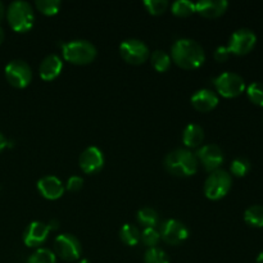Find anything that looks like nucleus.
<instances>
[{
    "mask_svg": "<svg viewBox=\"0 0 263 263\" xmlns=\"http://www.w3.org/2000/svg\"><path fill=\"white\" fill-rule=\"evenodd\" d=\"M172 61L184 69H197L204 63L205 54L199 43L192 39H179L171 48Z\"/></svg>",
    "mask_w": 263,
    "mask_h": 263,
    "instance_id": "nucleus-1",
    "label": "nucleus"
},
{
    "mask_svg": "<svg viewBox=\"0 0 263 263\" xmlns=\"http://www.w3.org/2000/svg\"><path fill=\"white\" fill-rule=\"evenodd\" d=\"M198 162L195 154L189 149H175L164 158V167L171 175L177 177H189L197 174Z\"/></svg>",
    "mask_w": 263,
    "mask_h": 263,
    "instance_id": "nucleus-2",
    "label": "nucleus"
},
{
    "mask_svg": "<svg viewBox=\"0 0 263 263\" xmlns=\"http://www.w3.org/2000/svg\"><path fill=\"white\" fill-rule=\"evenodd\" d=\"M7 20L15 32H27L33 27L35 13L30 3L17 0L10 3L7 9Z\"/></svg>",
    "mask_w": 263,
    "mask_h": 263,
    "instance_id": "nucleus-3",
    "label": "nucleus"
},
{
    "mask_svg": "<svg viewBox=\"0 0 263 263\" xmlns=\"http://www.w3.org/2000/svg\"><path fill=\"white\" fill-rule=\"evenodd\" d=\"M62 54L69 63L85 66L97 58V48L87 40H73L62 45Z\"/></svg>",
    "mask_w": 263,
    "mask_h": 263,
    "instance_id": "nucleus-4",
    "label": "nucleus"
},
{
    "mask_svg": "<svg viewBox=\"0 0 263 263\" xmlns=\"http://www.w3.org/2000/svg\"><path fill=\"white\" fill-rule=\"evenodd\" d=\"M233 179L225 170H216L211 172L204 182V194L211 200H220L230 192Z\"/></svg>",
    "mask_w": 263,
    "mask_h": 263,
    "instance_id": "nucleus-5",
    "label": "nucleus"
},
{
    "mask_svg": "<svg viewBox=\"0 0 263 263\" xmlns=\"http://www.w3.org/2000/svg\"><path fill=\"white\" fill-rule=\"evenodd\" d=\"M216 90L223 98H236L246 90V81L234 72H223L213 80Z\"/></svg>",
    "mask_w": 263,
    "mask_h": 263,
    "instance_id": "nucleus-6",
    "label": "nucleus"
},
{
    "mask_svg": "<svg viewBox=\"0 0 263 263\" xmlns=\"http://www.w3.org/2000/svg\"><path fill=\"white\" fill-rule=\"evenodd\" d=\"M5 79L17 89H25L32 80V69L22 59H14L5 66Z\"/></svg>",
    "mask_w": 263,
    "mask_h": 263,
    "instance_id": "nucleus-7",
    "label": "nucleus"
},
{
    "mask_svg": "<svg viewBox=\"0 0 263 263\" xmlns=\"http://www.w3.org/2000/svg\"><path fill=\"white\" fill-rule=\"evenodd\" d=\"M120 55L130 64H143L149 58V48L145 43L138 39H127L120 45Z\"/></svg>",
    "mask_w": 263,
    "mask_h": 263,
    "instance_id": "nucleus-8",
    "label": "nucleus"
},
{
    "mask_svg": "<svg viewBox=\"0 0 263 263\" xmlns=\"http://www.w3.org/2000/svg\"><path fill=\"white\" fill-rule=\"evenodd\" d=\"M54 251L64 261H76L81 256V243L72 234H61L54 240Z\"/></svg>",
    "mask_w": 263,
    "mask_h": 263,
    "instance_id": "nucleus-9",
    "label": "nucleus"
},
{
    "mask_svg": "<svg viewBox=\"0 0 263 263\" xmlns=\"http://www.w3.org/2000/svg\"><path fill=\"white\" fill-rule=\"evenodd\" d=\"M257 43V36L248 28H240L231 35L228 49L235 55H246L253 50Z\"/></svg>",
    "mask_w": 263,
    "mask_h": 263,
    "instance_id": "nucleus-10",
    "label": "nucleus"
},
{
    "mask_svg": "<svg viewBox=\"0 0 263 263\" xmlns=\"http://www.w3.org/2000/svg\"><path fill=\"white\" fill-rule=\"evenodd\" d=\"M161 239H163L167 244L171 246H179L184 243L189 236V230L182 222L177 220H167L162 222L159 228Z\"/></svg>",
    "mask_w": 263,
    "mask_h": 263,
    "instance_id": "nucleus-11",
    "label": "nucleus"
},
{
    "mask_svg": "<svg viewBox=\"0 0 263 263\" xmlns=\"http://www.w3.org/2000/svg\"><path fill=\"white\" fill-rule=\"evenodd\" d=\"M198 162L203 164L207 171L213 172L216 170H220V166L223 163V152L216 144H208V145L202 146L195 154Z\"/></svg>",
    "mask_w": 263,
    "mask_h": 263,
    "instance_id": "nucleus-12",
    "label": "nucleus"
},
{
    "mask_svg": "<svg viewBox=\"0 0 263 263\" xmlns=\"http://www.w3.org/2000/svg\"><path fill=\"white\" fill-rule=\"evenodd\" d=\"M80 168L87 175H94L99 172L104 166L103 152L97 146H89L80 156Z\"/></svg>",
    "mask_w": 263,
    "mask_h": 263,
    "instance_id": "nucleus-13",
    "label": "nucleus"
},
{
    "mask_svg": "<svg viewBox=\"0 0 263 263\" xmlns=\"http://www.w3.org/2000/svg\"><path fill=\"white\" fill-rule=\"evenodd\" d=\"M49 230L48 225L41 221H33L26 228L25 234H23V241L27 247L35 248V247L43 246L48 239Z\"/></svg>",
    "mask_w": 263,
    "mask_h": 263,
    "instance_id": "nucleus-14",
    "label": "nucleus"
},
{
    "mask_svg": "<svg viewBox=\"0 0 263 263\" xmlns=\"http://www.w3.org/2000/svg\"><path fill=\"white\" fill-rule=\"evenodd\" d=\"M37 190L45 199L55 200L63 195L64 185L58 177L44 176L37 181Z\"/></svg>",
    "mask_w": 263,
    "mask_h": 263,
    "instance_id": "nucleus-15",
    "label": "nucleus"
},
{
    "mask_svg": "<svg viewBox=\"0 0 263 263\" xmlns=\"http://www.w3.org/2000/svg\"><path fill=\"white\" fill-rule=\"evenodd\" d=\"M192 105L199 112H210L215 109L218 104V97L215 91L210 89H200L190 99Z\"/></svg>",
    "mask_w": 263,
    "mask_h": 263,
    "instance_id": "nucleus-16",
    "label": "nucleus"
},
{
    "mask_svg": "<svg viewBox=\"0 0 263 263\" xmlns=\"http://www.w3.org/2000/svg\"><path fill=\"white\" fill-rule=\"evenodd\" d=\"M228 7L226 0H202L195 4V12L204 18H217L226 12Z\"/></svg>",
    "mask_w": 263,
    "mask_h": 263,
    "instance_id": "nucleus-17",
    "label": "nucleus"
},
{
    "mask_svg": "<svg viewBox=\"0 0 263 263\" xmlns=\"http://www.w3.org/2000/svg\"><path fill=\"white\" fill-rule=\"evenodd\" d=\"M62 68H63V62L59 58L57 54H50V55L45 57L40 64V72L41 79L45 81H53L57 77L61 74Z\"/></svg>",
    "mask_w": 263,
    "mask_h": 263,
    "instance_id": "nucleus-18",
    "label": "nucleus"
},
{
    "mask_svg": "<svg viewBox=\"0 0 263 263\" xmlns=\"http://www.w3.org/2000/svg\"><path fill=\"white\" fill-rule=\"evenodd\" d=\"M204 140V130L197 123H189L182 133V141L187 148H198Z\"/></svg>",
    "mask_w": 263,
    "mask_h": 263,
    "instance_id": "nucleus-19",
    "label": "nucleus"
},
{
    "mask_svg": "<svg viewBox=\"0 0 263 263\" xmlns=\"http://www.w3.org/2000/svg\"><path fill=\"white\" fill-rule=\"evenodd\" d=\"M140 236H141L140 230H139L136 226L130 225V223L123 225L120 230V238L126 246H130V247L138 246L139 241H140Z\"/></svg>",
    "mask_w": 263,
    "mask_h": 263,
    "instance_id": "nucleus-20",
    "label": "nucleus"
},
{
    "mask_svg": "<svg viewBox=\"0 0 263 263\" xmlns=\"http://www.w3.org/2000/svg\"><path fill=\"white\" fill-rule=\"evenodd\" d=\"M136 217H138V222L140 223V225H143L144 229L156 228L159 223V215L156 210H153V208H141V210H139Z\"/></svg>",
    "mask_w": 263,
    "mask_h": 263,
    "instance_id": "nucleus-21",
    "label": "nucleus"
},
{
    "mask_svg": "<svg viewBox=\"0 0 263 263\" xmlns=\"http://www.w3.org/2000/svg\"><path fill=\"white\" fill-rule=\"evenodd\" d=\"M244 220L253 228H263V205H252L244 212Z\"/></svg>",
    "mask_w": 263,
    "mask_h": 263,
    "instance_id": "nucleus-22",
    "label": "nucleus"
},
{
    "mask_svg": "<svg viewBox=\"0 0 263 263\" xmlns=\"http://www.w3.org/2000/svg\"><path fill=\"white\" fill-rule=\"evenodd\" d=\"M151 59L154 69L158 72H166L170 68V66H171V57L163 50L153 51Z\"/></svg>",
    "mask_w": 263,
    "mask_h": 263,
    "instance_id": "nucleus-23",
    "label": "nucleus"
},
{
    "mask_svg": "<svg viewBox=\"0 0 263 263\" xmlns=\"http://www.w3.org/2000/svg\"><path fill=\"white\" fill-rule=\"evenodd\" d=\"M27 263H57V256L50 249L39 248L31 254Z\"/></svg>",
    "mask_w": 263,
    "mask_h": 263,
    "instance_id": "nucleus-24",
    "label": "nucleus"
},
{
    "mask_svg": "<svg viewBox=\"0 0 263 263\" xmlns=\"http://www.w3.org/2000/svg\"><path fill=\"white\" fill-rule=\"evenodd\" d=\"M171 10L177 17H189L195 12V4L189 0H179L172 4Z\"/></svg>",
    "mask_w": 263,
    "mask_h": 263,
    "instance_id": "nucleus-25",
    "label": "nucleus"
},
{
    "mask_svg": "<svg viewBox=\"0 0 263 263\" xmlns=\"http://www.w3.org/2000/svg\"><path fill=\"white\" fill-rule=\"evenodd\" d=\"M144 262L145 263H170V257L163 249L161 248H148L144 254Z\"/></svg>",
    "mask_w": 263,
    "mask_h": 263,
    "instance_id": "nucleus-26",
    "label": "nucleus"
},
{
    "mask_svg": "<svg viewBox=\"0 0 263 263\" xmlns=\"http://www.w3.org/2000/svg\"><path fill=\"white\" fill-rule=\"evenodd\" d=\"M230 171L234 176L244 177L249 171H251V162L244 157H239L231 162Z\"/></svg>",
    "mask_w": 263,
    "mask_h": 263,
    "instance_id": "nucleus-27",
    "label": "nucleus"
},
{
    "mask_svg": "<svg viewBox=\"0 0 263 263\" xmlns=\"http://www.w3.org/2000/svg\"><path fill=\"white\" fill-rule=\"evenodd\" d=\"M35 5L39 12L45 15H54L61 9V2L59 0H37Z\"/></svg>",
    "mask_w": 263,
    "mask_h": 263,
    "instance_id": "nucleus-28",
    "label": "nucleus"
},
{
    "mask_svg": "<svg viewBox=\"0 0 263 263\" xmlns=\"http://www.w3.org/2000/svg\"><path fill=\"white\" fill-rule=\"evenodd\" d=\"M247 95L252 103L263 107V82H252L247 89Z\"/></svg>",
    "mask_w": 263,
    "mask_h": 263,
    "instance_id": "nucleus-29",
    "label": "nucleus"
},
{
    "mask_svg": "<svg viewBox=\"0 0 263 263\" xmlns=\"http://www.w3.org/2000/svg\"><path fill=\"white\" fill-rule=\"evenodd\" d=\"M140 240L149 248H154L161 241V234H159V231L156 228L144 229L143 233H141Z\"/></svg>",
    "mask_w": 263,
    "mask_h": 263,
    "instance_id": "nucleus-30",
    "label": "nucleus"
},
{
    "mask_svg": "<svg viewBox=\"0 0 263 263\" xmlns=\"http://www.w3.org/2000/svg\"><path fill=\"white\" fill-rule=\"evenodd\" d=\"M144 5L151 14L159 15L166 12L170 4L167 0H146L144 2Z\"/></svg>",
    "mask_w": 263,
    "mask_h": 263,
    "instance_id": "nucleus-31",
    "label": "nucleus"
},
{
    "mask_svg": "<svg viewBox=\"0 0 263 263\" xmlns=\"http://www.w3.org/2000/svg\"><path fill=\"white\" fill-rule=\"evenodd\" d=\"M82 185H84V180H82V177L80 176H72L69 177L68 181H67V190H69V192H79L80 189L82 187Z\"/></svg>",
    "mask_w": 263,
    "mask_h": 263,
    "instance_id": "nucleus-32",
    "label": "nucleus"
},
{
    "mask_svg": "<svg viewBox=\"0 0 263 263\" xmlns=\"http://www.w3.org/2000/svg\"><path fill=\"white\" fill-rule=\"evenodd\" d=\"M230 50L228 49V46H218L217 49L213 53V57L217 62H225L228 61L229 57H230Z\"/></svg>",
    "mask_w": 263,
    "mask_h": 263,
    "instance_id": "nucleus-33",
    "label": "nucleus"
},
{
    "mask_svg": "<svg viewBox=\"0 0 263 263\" xmlns=\"http://www.w3.org/2000/svg\"><path fill=\"white\" fill-rule=\"evenodd\" d=\"M7 146H8V140H7V138H5V136L3 135L2 133H0V152L4 151V149L7 148Z\"/></svg>",
    "mask_w": 263,
    "mask_h": 263,
    "instance_id": "nucleus-34",
    "label": "nucleus"
},
{
    "mask_svg": "<svg viewBox=\"0 0 263 263\" xmlns=\"http://www.w3.org/2000/svg\"><path fill=\"white\" fill-rule=\"evenodd\" d=\"M46 225H48L49 230H54V229H58L59 222H58V221L53 220V221H50V222H49V223H46Z\"/></svg>",
    "mask_w": 263,
    "mask_h": 263,
    "instance_id": "nucleus-35",
    "label": "nucleus"
},
{
    "mask_svg": "<svg viewBox=\"0 0 263 263\" xmlns=\"http://www.w3.org/2000/svg\"><path fill=\"white\" fill-rule=\"evenodd\" d=\"M4 14H5V7H4V4H3V3L0 2V21L3 20Z\"/></svg>",
    "mask_w": 263,
    "mask_h": 263,
    "instance_id": "nucleus-36",
    "label": "nucleus"
},
{
    "mask_svg": "<svg viewBox=\"0 0 263 263\" xmlns=\"http://www.w3.org/2000/svg\"><path fill=\"white\" fill-rule=\"evenodd\" d=\"M4 37H5V32H4V28L2 27V26H0V44L3 43V41H4Z\"/></svg>",
    "mask_w": 263,
    "mask_h": 263,
    "instance_id": "nucleus-37",
    "label": "nucleus"
},
{
    "mask_svg": "<svg viewBox=\"0 0 263 263\" xmlns=\"http://www.w3.org/2000/svg\"><path fill=\"white\" fill-rule=\"evenodd\" d=\"M257 263H263V252H261L257 257Z\"/></svg>",
    "mask_w": 263,
    "mask_h": 263,
    "instance_id": "nucleus-38",
    "label": "nucleus"
},
{
    "mask_svg": "<svg viewBox=\"0 0 263 263\" xmlns=\"http://www.w3.org/2000/svg\"><path fill=\"white\" fill-rule=\"evenodd\" d=\"M79 263H91L90 261H87V259H81Z\"/></svg>",
    "mask_w": 263,
    "mask_h": 263,
    "instance_id": "nucleus-39",
    "label": "nucleus"
}]
</instances>
